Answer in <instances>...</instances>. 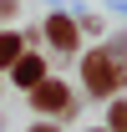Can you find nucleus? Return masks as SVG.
I'll list each match as a JSON object with an SVG mask.
<instances>
[{
  "instance_id": "f257e3e1",
  "label": "nucleus",
  "mask_w": 127,
  "mask_h": 132,
  "mask_svg": "<svg viewBox=\"0 0 127 132\" xmlns=\"http://www.w3.org/2000/svg\"><path fill=\"white\" fill-rule=\"evenodd\" d=\"M81 76H86V92L92 97H117L122 92V81H127V66H122V56L117 51H86V61H81Z\"/></svg>"
},
{
  "instance_id": "f03ea898",
  "label": "nucleus",
  "mask_w": 127,
  "mask_h": 132,
  "mask_svg": "<svg viewBox=\"0 0 127 132\" xmlns=\"http://www.w3.org/2000/svg\"><path fill=\"white\" fill-rule=\"evenodd\" d=\"M31 102L41 107V112H71V92H66L61 81H41L31 92Z\"/></svg>"
},
{
  "instance_id": "7ed1b4c3",
  "label": "nucleus",
  "mask_w": 127,
  "mask_h": 132,
  "mask_svg": "<svg viewBox=\"0 0 127 132\" xmlns=\"http://www.w3.org/2000/svg\"><path fill=\"white\" fill-rule=\"evenodd\" d=\"M46 36H51V46H56V51H76L81 26H76L71 15H51V20H46Z\"/></svg>"
},
{
  "instance_id": "20e7f679",
  "label": "nucleus",
  "mask_w": 127,
  "mask_h": 132,
  "mask_svg": "<svg viewBox=\"0 0 127 132\" xmlns=\"http://www.w3.org/2000/svg\"><path fill=\"white\" fill-rule=\"evenodd\" d=\"M15 81H20V86H31V92L46 81V66H41V56H20V61H15Z\"/></svg>"
},
{
  "instance_id": "39448f33",
  "label": "nucleus",
  "mask_w": 127,
  "mask_h": 132,
  "mask_svg": "<svg viewBox=\"0 0 127 132\" xmlns=\"http://www.w3.org/2000/svg\"><path fill=\"white\" fill-rule=\"evenodd\" d=\"M20 46H26V36H0V66H15Z\"/></svg>"
},
{
  "instance_id": "423d86ee",
  "label": "nucleus",
  "mask_w": 127,
  "mask_h": 132,
  "mask_svg": "<svg viewBox=\"0 0 127 132\" xmlns=\"http://www.w3.org/2000/svg\"><path fill=\"white\" fill-rule=\"evenodd\" d=\"M112 132H127V102H112Z\"/></svg>"
},
{
  "instance_id": "0eeeda50",
  "label": "nucleus",
  "mask_w": 127,
  "mask_h": 132,
  "mask_svg": "<svg viewBox=\"0 0 127 132\" xmlns=\"http://www.w3.org/2000/svg\"><path fill=\"white\" fill-rule=\"evenodd\" d=\"M36 132H56V127H51V122H46V127H36Z\"/></svg>"
},
{
  "instance_id": "6e6552de",
  "label": "nucleus",
  "mask_w": 127,
  "mask_h": 132,
  "mask_svg": "<svg viewBox=\"0 0 127 132\" xmlns=\"http://www.w3.org/2000/svg\"><path fill=\"white\" fill-rule=\"evenodd\" d=\"M97 132H107V127H97Z\"/></svg>"
}]
</instances>
